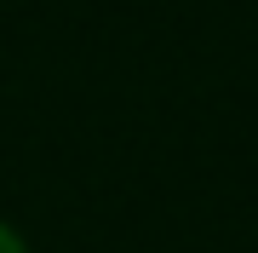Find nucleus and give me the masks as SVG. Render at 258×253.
<instances>
[{"instance_id":"1","label":"nucleus","mask_w":258,"mask_h":253,"mask_svg":"<svg viewBox=\"0 0 258 253\" xmlns=\"http://www.w3.org/2000/svg\"><path fill=\"white\" fill-rule=\"evenodd\" d=\"M0 253H23V242H18V236H12L6 225H0Z\"/></svg>"}]
</instances>
